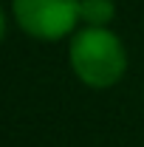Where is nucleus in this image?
<instances>
[{"instance_id": "obj_4", "label": "nucleus", "mask_w": 144, "mask_h": 147, "mask_svg": "<svg viewBox=\"0 0 144 147\" xmlns=\"http://www.w3.org/2000/svg\"><path fill=\"white\" fill-rule=\"evenodd\" d=\"M3 28H6V23H3V14H0V37H3Z\"/></svg>"}, {"instance_id": "obj_3", "label": "nucleus", "mask_w": 144, "mask_h": 147, "mask_svg": "<svg viewBox=\"0 0 144 147\" xmlns=\"http://www.w3.org/2000/svg\"><path fill=\"white\" fill-rule=\"evenodd\" d=\"M79 17L88 26H105L113 17V3L110 0H79Z\"/></svg>"}, {"instance_id": "obj_2", "label": "nucleus", "mask_w": 144, "mask_h": 147, "mask_svg": "<svg viewBox=\"0 0 144 147\" xmlns=\"http://www.w3.org/2000/svg\"><path fill=\"white\" fill-rule=\"evenodd\" d=\"M17 23L31 37L59 40L79 20V0H14Z\"/></svg>"}, {"instance_id": "obj_1", "label": "nucleus", "mask_w": 144, "mask_h": 147, "mask_svg": "<svg viewBox=\"0 0 144 147\" xmlns=\"http://www.w3.org/2000/svg\"><path fill=\"white\" fill-rule=\"evenodd\" d=\"M71 65L76 76L90 88H108L124 74V48L119 37L110 34L105 26H90L73 37Z\"/></svg>"}]
</instances>
